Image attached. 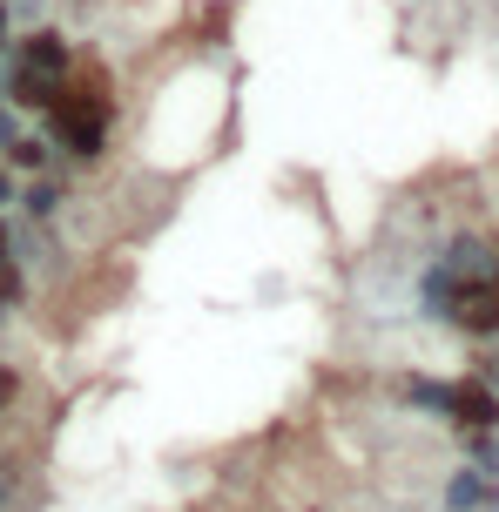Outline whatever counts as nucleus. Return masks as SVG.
Segmentation results:
<instances>
[{
  "mask_svg": "<svg viewBox=\"0 0 499 512\" xmlns=\"http://www.w3.org/2000/svg\"><path fill=\"white\" fill-rule=\"evenodd\" d=\"M68 81V41L61 34H27L21 54H14V102L21 108H54Z\"/></svg>",
  "mask_w": 499,
  "mask_h": 512,
  "instance_id": "1",
  "label": "nucleus"
},
{
  "mask_svg": "<svg viewBox=\"0 0 499 512\" xmlns=\"http://www.w3.org/2000/svg\"><path fill=\"white\" fill-rule=\"evenodd\" d=\"M54 142H61L68 155H102L108 102H102V95H75V88H61V95H54Z\"/></svg>",
  "mask_w": 499,
  "mask_h": 512,
  "instance_id": "2",
  "label": "nucleus"
},
{
  "mask_svg": "<svg viewBox=\"0 0 499 512\" xmlns=\"http://www.w3.org/2000/svg\"><path fill=\"white\" fill-rule=\"evenodd\" d=\"M446 418H459V425H473V432L499 425V398H493V384L459 378V384H452V398H446Z\"/></svg>",
  "mask_w": 499,
  "mask_h": 512,
  "instance_id": "3",
  "label": "nucleus"
},
{
  "mask_svg": "<svg viewBox=\"0 0 499 512\" xmlns=\"http://www.w3.org/2000/svg\"><path fill=\"white\" fill-rule=\"evenodd\" d=\"M486 499H493V472H486V465L452 472V486H446V506H452V512H479Z\"/></svg>",
  "mask_w": 499,
  "mask_h": 512,
  "instance_id": "4",
  "label": "nucleus"
},
{
  "mask_svg": "<svg viewBox=\"0 0 499 512\" xmlns=\"http://www.w3.org/2000/svg\"><path fill=\"white\" fill-rule=\"evenodd\" d=\"M14 162H21V169H41V162H48V142L21 135V142H14Z\"/></svg>",
  "mask_w": 499,
  "mask_h": 512,
  "instance_id": "5",
  "label": "nucleus"
},
{
  "mask_svg": "<svg viewBox=\"0 0 499 512\" xmlns=\"http://www.w3.org/2000/svg\"><path fill=\"white\" fill-rule=\"evenodd\" d=\"M54 203H61V189H54V182H41V189H34V196H27V209H34V216H48Z\"/></svg>",
  "mask_w": 499,
  "mask_h": 512,
  "instance_id": "6",
  "label": "nucleus"
},
{
  "mask_svg": "<svg viewBox=\"0 0 499 512\" xmlns=\"http://www.w3.org/2000/svg\"><path fill=\"white\" fill-rule=\"evenodd\" d=\"M14 405V371H0V411Z\"/></svg>",
  "mask_w": 499,
  "mask_h": 512,
  "instance_id": "7",
  "label": "nucleus"
},
{
  "mask_svg": "<svg viewBox=\"0 0 499 512\" xmlns=\"http://www.w3.org/2000/svg\"><path fill=\"white\" fill-rule=\"evenodd\" d=\"M0 203H14V182H7V176H0Z\"/></svg>",
  "mask_w": 499,
  "mask_h": 512,
  "instance_id": "8",
  "label": "nucleus"
},
{
  "mask_svg": "<svg viewBox=\"0 0 499 512\" xmlns=\"http://www.w3.org/2000/svg\"><path fill=\"white\" fill-rule=\"evenodd\" d=\"M0 34H7V7H0Z\"/></svg>",
  "mask_w": 499,
  "mask_h": 512,
  "instance_id": "9",
  "label": "nucleus"
}]
</instances>
